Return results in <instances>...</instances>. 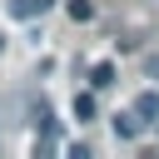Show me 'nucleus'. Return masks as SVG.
<instances>
[{
  "instance_id": "obj_6",
  "label": "nucleus",
  "mask_w": 159,
  "mask_h": 159,
  "mask_svg": "<svg viewBox=\"0 0 159 159\" xmlns=\"http://www.w3.org/2000/svg\"><path fill=\"white\" fill-rule=\"evenodd\" d=\"M75 119H94V94H75Z\"/></svg>"
},
{
  "instance_id": "obj_4",
  "label": "nucleus",
  "mask_w": 159,
  "mask_h": 159,
  "mask_svg": "<svg viewBox=\"0 0 159 159\" xmlns=\"http://www.w3.org/2000/svg\"><path fill=\"white\" fill-rule=\"evenodd\" d=\"M89 84H94V89H109V84H114V65H109V60H99V65L89 70Z\"/></svg>"
},
{
  "instance_id": "obj_5",
  "label": "nucleus",
  "mask_w": 159,
  "mask_h": 159,
  "mask_svg": "<svg viewBox=\"0 0 159 159\" xmlns=\"http://www.w3.org/2000/svg\"><path fill=\"white\" fill-rule=\"evenodd\" d=\"M65 10H70V20H80V25H84V20H94V5H89V0H70Z\"/></svg>"
},
{
  "instance_id": "obj_3",
  "label": "nucleus",
  "mask_w": 159,
  "mask_h": 159,
  "mask_svg": "<svg viewBox=\"0 0 159 159\" xmlns=\"http://www.w3.org/2000/svg\"><path fill=\"white\" fill-rule=\"evenodd\" d=\"M134 114H139L144 124H154V119H159V94H154V89H144V94L134 99Z\"/></svg>"
},
{
  "instance_id": "obj_2",
  "label": "nucleus",
  "mask_w": 159,
  "mask_h": 159,
  "mask_svg": "<svg viewBox=\"0 0 159 159\" xmlns=\"http://www.w3.org/2000/svg\"><path fill=\"white\" fill-rule=\"evenodd\" d=\"M139 129H144V119H139L134 109H124V114H114V134H119V139H139Z\"/></svg>"
},
{
  "instance_id": "obj_8",
  "label": "nucleus",
  "mask_w": 159,
  "mask_h": 159,
  "mask_svg": "<svg viewBox=\"0 0 159 159\" xmlns=\"http://www.w3.org/2000/svg\"><path fill=\"white\" fill-rule=\"evenodd\" d=\"M0 50H5V35H0Z\"/></svg>"
},
{
  "instance_id": "obj_1",
  "label": "nucleus",
  "mask_w": 159,
  "mask_h": 159,
  "mask_svg": "<svg viewBox=\"0 0 159 159\" xmlns=\"http://www.w3.org/2000/svg\"><path fill=\"white\" fill-rule=\"evenodd\" d=\"M50 5H55V0H10V5H5V10H10V15H15V20H35V15H45V10H50Z\"/></svg>"
},
{
  "instance_id": "obj_7",
  "label": "nucleus",
  "mask_w": 159,
  "mask_h": 159,
  "mask_svg": "<svg viewBox=\"0 0 159 159\" xmlns=\"http://www.w3.org/2000/svg\"><path fill=\"white\" fill-rule=\"evenodd\" d=\"M144 70H149V75H159V55H154V60H144Z\"/></svg>"
}]
</instances>
